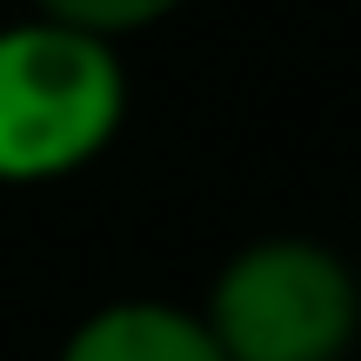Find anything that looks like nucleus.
Returning a JSON list of instances; mask_svg holds the SVG:
<instances>
[{
    "label": "nucleus",
    "mask_w": 361,
    "mask_h": 361,
    "mask_svg": "<svg viewBox=\"0 0 361 361\" xmlns=\"http://www.w3.org/2000/svg\"><path fill=\"white\" fill-rule=\"evenodd\" d=\"M134 80L114 40L80 27L0 20V188L74 180L128 128Z\"/></svg>",
    "instance_id": "f257e3e1"
},
{
    "label": "nucleus",
    "mask_w": 361,
    "mask_h": 361,
    "mask_svg": "<svg viewBox=\"0 0 361 361\" xmlns=\"http://www.w3.org/2000/svg\"><path fill=\"white\" fill-rule=\"evenodd\" d=\"M194 308L228 361H348L361 341V274L322 234H255Z\"/></svg>",
    "instance_id": "f03ea898"
},
{
    "label": "nucleus",
    "mask_w": 361,
    "mask_h": 361,
    "mask_svg": "<svg viewBox=\"0 0 361 361\" xmlns=\"http://www.w3.org/2000/svg\"><path fill=\"white\" fill-rule=\"evenodd\" d=\"M54 361H228V355L207 335L201 308L161 295H121L80 314Z\"/></svg>",
    "instance_id": "7ed1b4c3"
},
{
    "label": "nucleus",
    "mask_w": 361,
    "mask_h": 361,
    "mask_svg": "<svg viewBox=\"0 0 361 361\" xmlns=\"http://www.w3.org/2000/svg\"><path fill=\"white\" fill-rule=\"evenodd\" d=\"M188 0H27V13L40 20H61V27H80L94 40H128V34H147V27L174 20Z\"/></svg>",
    "instance_id": "20e7f679"
}]
</instances>
